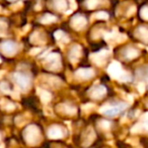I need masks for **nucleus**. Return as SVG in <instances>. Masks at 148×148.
Masks as SVG:
<instances>
[{"mask_svg":"<svg viewBox=\"0 0 148 148\" xmlns=\"http://www.w3.org/2000/svg\"><path fill=\"white\" fill-rule=\"evenodd\" d=\"M86 24V18L83 15H74L71 19V26L76 30H79L81 28H83Z\"/></svg>","mask_w":148,"mask_h":148,"instance_id":"1","label":"nucleus"},{"mask_svg":"<svg viewBox=\"0 0 148 148\" xmlns=\"http://www.w3.org/2000/svg\"><path fill=\"white\" fill-rule=\"evenodd\" d=\"M14 81L22 89H26L30 86V78L24 74H19V73L14 74Z\"/></svg>","mask_w":148,"mask_h":148,"instance_id":"2","label":"nucleus"},{"mask_svg":"<svg viewBox=\"0 0 148 148\" xmlns=\"http://www.w3.org/2000/svg\"><path fill=\"white\" fill-rule=\"evenodd\" d=\"M0 49L6 55H13L16 51V45L13 42V41L10 40H6L3 41L0 45Z\"/></svg>","mask_w":148,"mask_h":148,"instance_id":"3","label":"nucleus"},{"mask_svg":"<svg viewBox=\"0 0 148 148\" xmlns=\"http://www.w3.org/2000/svg\"><path fill=\"white\" fill-rule=\"evenodd\" d=\"M48 134H49V136L51 137V138H60V137L63 136L61 128H59L58 126L52 127L49 130V132H48Z\"/></svg>","mask_w":148,"mask_h":148,"instance_id":"4","label":"nucleus"},{"mask_svg":"<svg viewBox=\"0 0 148 148\" xmlns=\"http://www.w3.org/2000/svg\"><path fill=\"white\" fill-rule=\"evenodd\" d=\"M77 76L82 79H89L93 76V72L90 69H81L77 72Z\"/></svg>","mask_w":148,"mask_h":148,"instance_id":"5","label":"nucleus"},{"mask_svg":"<svg viewBox=\"0 0 148 148\" xmlns=\"http://www.w3.org/2000/svg\"><path fill=\"white\" fill-rule=\"evenodd\" d=\"M53 4L55 6V8L59 11H62L66 8L67 6V3H66L65 0H54L53 1Z\"/></svg>","mask_w":148,"mask_h":148,"instance_id":"6","label":"nucleus"},{"mask_svg":"<svg viewBox=\"0 0 148 148\" xmlns=\"http://www.w3.org/2000/svg\"><path fill=\"white\" fill-rule=\"evenodd\" d=\"M123 108L121 107H113V108H109L105 111V114L107 116H116L118 113H120V111Z\"/></svg>","mask_w":148,"mask_h":148,"instance_id":"7","label":"nucleus"},{"mask_svg":"<svg viewBox=\"0 0 148 148\" xmlns=\"http://www.w3.org/2000/svg\"><path fill=\"white\" fill-rule=\"evenodd\" d=\"M106 93V89L104 88V87H97L94 90H93L92 92V96L95 98H99V97H101V96L104 95V94Z\"/></svg>","mask_w":148,"mask_h":148,"instance_id":"8","label":"nucleus"},{"mask_svg":"<svg viewBox=\"0 0 148 148\" xmlns=\"http://www.w3.org/2000/svg\"><path fill=\"white\" fill-rule=\"evenodd\" d=\"M42 22H44V23H51V22L55 21L56 20V17L54 15H52V14L50 13H46L45 15L42 17Z\"/></svg>","mask_w":148,"mask_h":148,"instance_id":"9","label":"nucleus"},{"mask_svg":"<svg viewBox=\"0 0 148 148\" xmlns=\"http://www.w3.org/2000/svg\"><path fill=\"white\" fill-rule=\"evenodd\" d=\"M40 96H41V99L43 102H49L50 99H51V95L47 91H41L40 92Z\"/></svg>","mask_w":148,"mask_h":148,"instance_id":"10","label":"nucleus"},{"mask_svg":"<svg viewBox=\"0 0 148 148\" xmlns=\"http://www.w3.org/2000/svg\"><path fill=\"white\" fill-rule=\"evenodd\" d=\"M71 55H70V57H71V60H76L77 58L79 57V53H80V51H79V49L76 47H74L73 49H71Z\"/></svg>","mask_w":148,"mask_h":148,"instance_id":"11","label":"nucleus"},{"mask_svg":"<svg viewBox=\"0 0 148 148\" xmlns=\"http://www.w3.org/2000/svg\"><path fill=\"white\" fill-rule=\"evenodd\" d=\"M0 89H1L3 92L9 91V87H8V85L6 84V83H1V84H0Z\"/></svg>","mask_w":148,"mask_h":148,"instance_id":"12","label":"nucleus"},{"mask_svg":"<svg viewBox=\"0 0 148 148\" xmlns=\"http://www.w3.org/2000/svg\"><path fill=\"white\" fill-rule=\"evenodd\" d=\"M11 1H12V0H11Z\"/></svg>","mask_w":148,"mask_h":148,"instance_id":"13","label":"nucleus"}]
</instances>
